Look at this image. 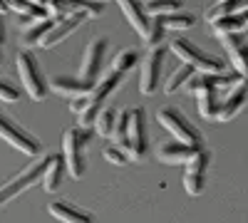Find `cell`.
Here are the masks:
<instances>
[{"mask_svg":"<svg viewBox=\"0 0 248 223\" xmlns=\"http://www.w3.org/2000/svg\"><path fill=\"white\" fill-rule=\"evenodd\" d=\"M156 119H159V124L167 129L176 141H181V144H186V147H194V149H203L201 129L196 124H191L189 117H186L179 107H174V104L161 107L156 112Z\"/></svg>","mask_w":248,"mask_h":223,"instance_id":"1","label":"cell"},{"mask_svg":"<svg viewBox=\"0 0 248 223\" xmlns=\"http://www.w3.org/2000/svg\"><path fill=\"white\" fill-rule=\"evenodd\" d=\"M169 50L181 59L184 65H189L194 72H203V74H221L226 72V62L221 57L206 52L203 47H199L196 43H189L184 37H176L174 43L169 45Z\"/></svg>","mask_w":248,"mask_h":223,"instance_id":"2","label":"cell"},{"mask_svg":"<svg viewBox=\"0 0 248 223\" xmlns=\"http://www.w3.org/2000/svg\"><path fill=\"white\" fill-rule=\"evenodd\" d=\"M92 129H82V127H70L62 134V161H65V171L72 178L85 176V147L90 141Z\"/></svg>","mask_w":248,"mask_h":223,"instance_id":"3","label":"cell"},{"mask_svg":"<svg viewBox=\"0 0 248 223\" xmlns=\"http://www.w3.org/2000/svg\"><path fill=\"white\" fill-rule=\"evenodd\" d=\"M15 65H17V74H20V82H23V89L30 94V99L35 102H43L47 97V79L43 74V67L35 59V55L30 50H20L15 57Z\"/></svg>","mask_w":248,"mask_h":223,"instance_id":"4","label":"cell"},{"mask_svg":"<svg viewBox=\"0 0 248 223\" xmlns=\"http://www.w3.org/2000/svg\"><path fill=\"white\" fill-rule=\"evenodd\" d=\"M0 139H5L10 147L23 151L28 156H40L43 154V141H40L28 127H23L15 117L5 114L0 109Z\"/></svg>","mask_w":248,"mask_h":223,"instance_id":"5","label":"cell"},{"mask_svg":"<svg viewBox=\"0 0 248 223\" xmlns=\"http://www.w3.org/2000/svg\"><path fill=\"white\" fill-rule=\"evenodd\" d=\"M122 151L129 156V161L141 159L144 151H147V117H144V107L127 109V127H124Z\"/></svg>","mask_w":248,"mask_h":223,"instance_id":"6","label":"cell"},{"mask_svg":"<svg viewBox=\"0 0 248 223\" xmlns=\"http://www.w3.org/2000/svg\"><path fill=\"white\" fill-rule=\"evenodd\" d=\"M45 164H47V156H35L30 164L23 169V171H17L10 181H5L3 186H0V208H3L8 201H13V198H17L20 193H23L25 189H30L32 184H37L40 178H43V169H45Z\"/></svg>","mask_w":248,"mask_h":223,"instance_id":"7","label":"cell"},{"mask_svg":"<svg viewBox=\"0 0 248 223\" xmlns=\"http://www.w3.org/2000/svg\"><path fill=\"white\" fill-rule=\"evenodd\" d=\"M164 59H167V47L156 45L149 47V52L141 59L139 70V89L141 94H154L161 85V72H164Z\"/></svg>","mask_w":248,"mask_h":223,"instance_id":"8","label":"cell"},{"mask_svg":"<svg viewBox=\"0 0 248 223\" xmlns=\"http://www.w3.org/2000/svg\"><path fill=\"white\" fill-rule=\"evenodd\" d=\"M105 57H107V40L105 37H97L85 47V55H82V62H79V79L94 85L99 74H102V67H105Z\"/></svg>","mask_w":248,"mask_h":223,"instance_id":"9","label":"cell"},{"mask_svg":"<svg viewBox=\"0 0 248 223\" xmlns=\"http://www.w3.org/2000/svg\"><path fill=\"white\" fill-rule=\"evenodd\" d=\"M209 161L211 154L209 149H199L189 161H186V171H184V189L189 191V196H199L206 186V171H209Z\"/></svg>","mask_w":248,"mask_h":223,"instance_id":"10","label":"cell"},{"mask_svg":"<svg viewBox=\"0 0 248 223\" xmlns=\"http://www.w3.org/2000/svg\"><path fill=\"white\" fill-rule=\"evenodd\" d=\"M221 45L229 55V62L236 74L246 77V65H248V45H246V32H231L221 37Z\"/></svg>","mask_w":248,"mask_h":223,"instance_id":"11","label":"cell"},{"mask_svg":"<svg viewBox=\"0 0 248 223\" xmlns=\"http://www.w3.org/2000/svg\"><path fill=\"white\" fill-rule=\"evenodd\" d=\"M85 20H87L85 13H77V15H70V17L55 20V25L47 30V35H45L43 40H40V45H43V47H55V45H60L62 40H67L75 30H79L82 25H85Z\"/></svg>","mask_w":248,"mask_h":223,"instance_id":"12","label":"cell"},{"mask_svg":"<svg viewBox=\"0 0 248 223\" xmlns=\"http://www.w3.org/2000/svg\"><path fill=\"white\" fill-rule=\"evenodd\" d=\"M124 17L129 20V25L139 32V37L147 43V37H149V28H152V17L147 15V10H144L141 5V0H117Z\"/></svg>","mask_w":248,"mask_h":223,"instance_id":"13","label":"cell"},{"mask_svg":"<svg viewBox=\"0 0 248 223\" xmlns=\"http://www.w3.org/2000/svg\"><path fill=\"white\" fill-rule=\"evenodd\" d=\"M47 89L67 97V99H75V97H87L92 92V85L85 82V79H79V77H72V74H55L50 79Z\"/></svg>","mask_w":248,"mask_h":223,"instance_id":"14","label":"cell"},{"mask_svg":"<svg viewBox=\"0 0 248 223\" xmlns=\"http://www.w3.org/2000/svg\"><path fill=\"white\" fill-rule=\"evenodd\" d=\"M47 211L62 223H94V213L70 201H52Z\"/></svg>","mask_w":248,"mask_h":223,"instance_id":"15","label":"cell"},{"mask_svg":"<svg viewBox=\"0 0 248 223\" xmlns=\"http://www.w3.org/2000/svg\"><path fill=\"white\" fill-rule=\"evenodd\" d=\"M199 149L194 147H186L181 144V141L171 139V141H161V144L156 147V156L159 161H164V164H186Z\"/></svg>","mask_w":248,"mask_h":223,"instance_id":"16","label":"cell"},{"mask_svg":"<svg viewBox=\"0 0 248 223\" xmlns=\"http://www.w3.org/2000/svg\"><path fill=\"white\" fill-rule=\"evenodd\" d=\"M243 107H246V82L236 85L233 89H229V94H226V97H221V107H218V117H216V119L229 121V119H233Z\"/></svg>","mask_w":248,"mask_h":223,"instance_id":"17","label":"cell"},{"mask_svg":"<svg viewBox=\"0 0 248 223\" xmlns=\"http://www.w3.org/2000/svg\"><path fill=\"white\" fill-rule=\"evenodd\" d=\"M62 178H65V161H62V154H47V164L43 169V186L47 193H55L62 186Z\"/></svg>","mask_w":248,"mask_h":223,"instance_id":"18","label":"cell"},{"mask_svg":"<svg viewBox=\"0 0 248 223\" xmlns=\"http://www.w3.org/2000/svg\"><path fill=\"white\" fill-rule=\"evenodd\" d=\"M122 79H124V74H117V72H112L109 70V74H105V77H99L97 82L92 85V92L87 94L92 102H97V104H105L107 99L117 92V87L122 85Z\"/></svg>","mask_w":248,"mask_h":223,"instance_id":"19","label":"cell"},{"mask_svg":"<svg viewBox=\"0 0 248 223\" xmlns=\"http://www.w3.org/2000/svg\"><path fill=\"white\" fill-rule=\"evenodd\" d=\"M246 8H248V0H214V5L206 8L203 17H206V23L211 25V23H216V20L229 17L233 13H241Z\"/></svg>","mask_w":248,"mask_h":223,"instance_id":"20","label":"cell"},{"mask_svg":"<svg viewBox=\"0 0 248 223\" xmlns=\"http://www.w3.org/2000/svg\"><path fill=\"white\" fill-rule=\"evenodd\" d=\"M196 107H199V114L203 119H216L218 107H221V89L206 87V89L196 92Z\"/></svg>","mask_w":248,"mask_h":223,"instance_id":"21","label":"cell"},{"mask_svg":"<svg viewBox=\"0 0 248 223\" xmlns=\"http://www.w3.org/2000/svg\"><path fill=\"white\" fill-rule=\"evenodd\" d=\"M246 25H248V10H241V13H233L229 17H221L216 23H211V32L216 37H223L231 32H246Z\"/></svg>","mask_w":248,"mask_h":223,"instance_id":"22","label":"cell"},{"mask_svg":"<svg viewBox=\"0 0 248 223\" xmlns=\"http://www.w3.org/2000/svg\"><path fill=\"white\" fill-rule=\"evenodd\" d=\"M55 25L52 17H32L23 23V43L25 45H40V40L47 35V30Z\"/></svg>","mask_w":248,"mask_h":223,"instance_id":"23","label":"cell"},{"mask_svg":"<svg viewBox=\"0 0 248 223\" xmlns=\"http://www.w3.org/2000/svg\"><path fill=\"white\" fill-rule=\"evenodd\" d=\"M139 50L137 47H122L117 55H114V59H112V72H117V74H124V72H129L137 62H139Z\"/></svg>","mask_w":248,"mask_h":223,"instance_id":"24","label":"cell"},{"mask_svg":"<svg viewBox=\"0 0 248 223\" xmlns=\"http://www.w3.org/2000/svg\"><path fill=\"white\" fill-rule=\"evenodd\" d=\"M114 121H117V112H114L112 107H107V104H105V107H102V109L97 112L92 129H94L99 136L109 139V136H112V132H114Z\"/></svg>","mask_w":248,"mask_h":223,"instance_id":"25","label":"cell"},{"mask_svg":"<svg viewBox=\"0 0 248 223\" xmlns=\"http://www.w3.org/2000/svg\"><path fill=\"white\" fill-rule=\"evenodd\" d=\"M159 20H161L164 30H189V28L196 25V15L194 13H184V10L171 13V15H164Z\"/></svg>","mask_w":248,"mask_h":223,"instance_id":"26","label":"cell"},{"mask_svg":"<svg viewBox=\"0 0 248 223\" xmlns=\"http://www.w3.org/2000/svg\"><path fill=\"white\" fill-rule=\"evenodd\" d=\"M5 8L17 13V15H25L30 20L32 17H50L43 5H35V3H30V0H5Z\"/></svg>","mask_w":248,"mask_h":223,"instance_id":"27","label":"cell"},{"mask_svg":"<svg viewBox=\"0 0 248 223\" xmlns=\"http://www.w3.org/2000/svg\"><path fill=\"white\" fill-rule=\"evenodd\" d=\"M184 5V0H149V5L144 8L149 17H164V15H171L179 13Z\"/></svg>","mask_w":248,"mask_h":223,"instance_id":"28","label":"cell"},{"mask_svg":"<svg viewBox=\"0 0 248 223\" xmlns=\"http://www.w3.org/2000/svg\"><path fill=\"white\" fill-rule=\"evenodd\" d=\"M194 74V70L189 67V65H179L171 74H169V79H167V82H164V92H167V94H174V92H179L184 85H186V79H189Z\"/></svg>","mask_w":248,"mask_h":223,"instance_id":"29","label":"cell"},{"mask_svg":"<svg viewBox=\"0 0 248 223\" xmlns=\"http://www.w3.org/2000/svg\"><path fill=\"white\" fill-rule=\"evenodd\" d=\"M164 35H167V30H164L161 20L159 17H152V28H149V37H147V45L149 47H156L164 43Z\"/></svg>","mask_w":248,"mask_h":223,"instance_id":"30","label":"cell"},{"mask_svg":"<svg viewBox=\"0 0 248 223\" xmlns=\"http://www.w3.org/2000/svg\"><path fill=\"white\" fill-rule=\"evenodd\" d=\"M102 156H105L109 164H117V166H124V164H129V156L124 154L119 147H105V151H102Z\"/></svg>","mask_w":248,"mask_h":223,"instance_id":"31","label":"cell"},{"mask_svg":"<svg viewBox=\"0 0 248 223\" xmlns=\"http://www.w3.org/2000/svg\"><path fill=\"white\" fill-rule=\"evenodd\" d=\"M0 99H3V102H17L20 92H17L15 87H10L8 82H3V79H0Z\"/></svg>","mask_w":248,"mask_h":223,"instance_id":"32","label":"cell"},{"mask_svg":"<svg viewBox=\"0 0 248 223\" xmlns=\"http://www.w3.org/2000/svg\"><path fill=\"white\" fill-rule=\"evenodd\" d=\"M85 107H87V97H75V99H70V109H72L75 114H79Z\"/></svg>","mask_w":248,"mask_h":223,"instance_id":"33","label":"cell"},{"mask_svg":"<svg viewBox=\"0 0 248 223\" xmlns=\"http://www.w3.org/2000/svg\"><path fill=\"white\" fill-rule=\"evenodd\" d=\"M3 40H5V25H3V17H0V47H3Z\"/></svg>","mask_w":248,"mask_h":223,"instance_id":"34","label":"cell"},{"mask_svg":"<svg viewBox=\"0 0 248 223\" xmlns=\"http://www.w3.org/2000/svg\"><path fill=\"white\" fill-rule=\"evenodd\" d=\"M3 13H8V8H5V0H0V15Z\"/></svg>","mask_w":248,"mask_h":223,"instance_id":"35","label":"cell"},{"mask_svg":"<svg viewBox=\"0 0 248 223\" xmlns=\"http://www.w3.org/2000/svg\"><path fill=\"white\" fill-rule=\"evenodd\" d=\"M30 3H35V5H43V8H45V0H30Z\"/></svg>","mask_w":248,"mask_h":223,"instance_id":"36","label":"cell"},{"mask_svg":"<svg viewBox=\"0 0 248 223\" xmlns=\"http://www.w3.org/2000/svg\"><path fill=\"white\" fill-rule=\"evenodd\" d=\"M92 3H107V0H92Z\"/></svg>","mask_w":248,"mask_h":223,"instance_id":"37","label":"cell"}]
</instances>
